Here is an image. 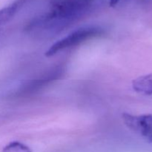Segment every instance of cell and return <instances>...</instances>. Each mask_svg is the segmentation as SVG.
I'll return each instance as SVG.
<instances>
[{
	"label": "cell",
	"instance_id": "1",
	"mask_svg": "<svg viewBox=\"0 0 152 152\" xmlns=\"http://www.w3.org/2000/svg\"><path fill=\"white\" fill-rule=\"evenodd\" d=\"M94 0H53L48 12L34 25H47L71 22L86 13Z\"/></svg>",
	"mask_w": 152,
	"mask_h": 152
},
{
	"label": "cell",
	"instance_id": "4",
	"mask_svg": "<svg viewBox=\"0 0 152 152\" xmlns=\"http://www.w3.org/2000/svg\"><path fill=\"white\" fill-rule=\"evenodd\" d=\"M28 0H15L8 5L0 9V29L8 23Z\"/></svg>",
	"mask_w": 152,
	"mask_h": 152
},
{
	"label": "cell",
	"instance_id": "6",
	"mask_svg": "<svg viewBox=\"0 0 152 152\" xmlns=\"http://www.w3.org/2000/svg\"><path fill=\"white\" fill-rule=\"evenodd\" d=\"M2 152H32L30 148L25 144L18 141H13L7 144L4 148Z\"/></svg>",
	"mask_w": 152,
	"mask_h": 152
},
{
	"label": "cell",
	"instance_id": "2",
	"mask_svg": "<svg viewBox=\"0 0 152 152\" xmlns=\"http://www.w3.org/2000/svg\"><path fill=\"white\" fill-rule=\"evenodd\" d=\"M102 33V29L96 27L79 28L52 45L45 52V56L48 57L54 56L62 50L75 47L91 39L99 37Z\"/></svg>",
	"mask_w": 152,
	"mask_h": 152
},
{
	"label": "cell",
	"instance_id": "7",
	"mask_svg": "<svg viewBox=\"0 0 152 152\" xmlns=\"http://www.w3.org/2000/svg\"><path fill=\"white\" fill-rule=\"evenodd\" d=\"M124 1H126V0H109V5L110 7H114Z\"/></svg>",
	"mask_w": 152,
	"mask_h": 152
},
{
	"label": "cell",
	"instance_id": "5",
	"mask_svg": "<svg viewBox=\"0 0 152 152\" xmlns=\"http://www.w3.org/2000/svg\"><path fill=\"white\" fill-rule=\"evenodd\" d=\"M132 88L139 94L152 95V74L140 76L134 80Z\"/></svg>",
	"mask_w": 152,
	"mask_h": 152
},
{
	"label": "cell",
	"instance_id": "8",
	"mask_svg": "<svg viewBox=\"0 0 152 152\" xmlns=\"http://www.w3.org/2000/svg\"><path fill=\"white\" fill-rule=\"evenodd\" d=\"M134 1H137V2L139 3H147L152 1V0H134Z\"/></svg>",
	"mask_w": 152,
	"mask_h": 152
},
{
	"label": "cell",
	"instance_id": "3",
	"mask_svg": "<svg viewBox=\"0 0 152 152\" xmlns=\"http://www.w3.org/2000/svg\"><path fill=\"white\" fill-rule=\"evenodd\" d=\"M123 119L129 129L139 134L148 142H152V114L133 115L124 113Z\"/></svg>",
	"mask_w": 152,
	"mask_h": 152
}]
</instances>
